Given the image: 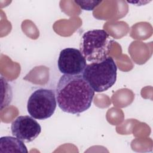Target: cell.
<instances>
[{"mask_svg":"<svg viewBox=\"0 0 153 153\" xmlns=\"http://www.w3.org/2000/svg\"><path fill=\"white\" fill-rule=\"evenodd\" d=\"M76 4H78L82 9L84 10L91 11L97 6L100 3L102 2L101 1H75Z\"/></svg>","mask_w":153,"mask_h":153,"instance_id":"9","label":"cell"},{"mask_svg":"<svg viewBox=\"0 0 153 153\" xmlns=\"http://www.w3.org/2000/svg\"><path fill=\"white\" fill-rule=\"evenodd\" d=\"M117 65L112 57L87 64L82 75L96 92H103L110 88L117 79Z\"/></svg>","mask_w":153,"mask_h":153,"instance_id":"3","label":"cell"},{"mask_svg":"<svg viewBox=\"0 0 153 153\" xmlns=\"http://www.w3.org/2000/svg\"><path fill=\"white\" fill-rule=\"evenodd\" d=\"M87 65L85 57L78 49L66 48L59 54L57 66L63 75H82Z\"/></svg>","mask_w":153,"mask_h":153,"instance_id":"5","label":"cell"},{"mask_svg":"<svg viewBox=\"0 0 153 153\" xmlns=\"http://www.w3.org/2000/svg\"><path fill=\"white\" fill-rule=\"evenodd\" d=\"M112 42V39L105 30L93 29L82 35L79 50L87 62H100L109 56Z\"/></svg>","mask_w":153,"mask_h":153,"instance_id":"2","label":"cell"},{"mask_svg":"<svg viewBox=\"0 0 153 153\" xmlns=\"http://www.w3.org/2000/svg\"><path fill=\"white\" fill-rule=\"evenodd\" d=\"M0 152H25L27 149L23 140L12 136H3L0 139Z\"/></svg>","mask_w":153,"mask_h":153,"instance_id":"7","label":"cell"},{"mask_svg":"<svg viewBox=\"0 0 153 153\" xmlns=\"http://www.w3.org/2000/svg\"><path fill=\"white\" fill-rule=\"evenodd\" d=\"M12 134L17 138L30 142L40 134L41 127L34 118L29 115L19 116L11 123Z\"/></svg>","mask_w":153,"mask_h":153,"instance_id":"6","label":"cell"},{"mask_svg":"<svg viewBox=\"0 0 153 153\" xmlns=\"http://www.w3.org/2000/svg\"><path fill=\"white\" fill-rule=\"evenodd\" d=\"M57 100L53 90L39 88L34 91L28 99L27 110L35 119L43 120L51 117L56 108Z\"/></svg>","mask_w":153,"mask_h":153,"instance_id":"4","label":"cell"},{"mask_svg":"<svg viewBox=\"0 0 153 153\" xmlns=\"http://www.w3.org/2000/svg\"><path fill=\"white\" fill-rule=\"evenodd\" d=\"M1 85H2V86L4 87V91H5L4 95L2 96V98L4 96H5L4 99L1 102V109H2L3 108H4V107L5 108L10 104L11 100H12L13 93H12V89H11L10 85L7 82V81L5 79L3 78V77H1Z\"/></svg>","mask_w":153,"mask_h":153,"instance_id":"8","label":"cell"},{"mask_svg":"<svg viewBox=\"0 0 153 153\" xmlns=\"http://www.w3.org/2000/svg\"><path fill=\"white\" fill-rule=\"evenodd\" d=\"M94 91L82 75H63L56 90L58 106L63 112L77 114L90 108Z\"/></svg>","mask_w":153,"mask_h":153,"instance_id":"1","label":"cell"}]
</instances>
